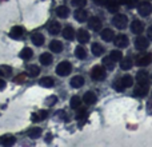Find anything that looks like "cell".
Here are the masks:
<instances>
[{"label":"cell","instance_id":"44dd1931","mask_svg":"<svg viewBox=\"0 0 152 147\" xmlns=\"http://www.w3.org/2000/svg\"><path fill=\"white\" fill-rule=\"evenodd\" d=\"M15 142H16V139L12 135H4V137L0 138V145L1 146H12Z\"/></svg>","mask_w":152,"mask_h":147},{"label":"cell","instance_id":"f35d334b","mask_svg":"<svg viewBox=\"0 0 152 147\" xmlns=\"http://www.w3.org/2000/svg\"><path fill=\"white\" fill-rule=\"evenodd\" d=\"M11 71H12V68H11V67H7V66H1V67H0V75L10 76L11 75Z\"/></svg>","mask_w":152,"mask_h":147},{"label":"cell","instance_id":"60d3db41","mask_svg":"<svg viewBox=\"0 0 152 147\" xmlns=\"http://www.w3.org/2000/svg\"><path fill=\"white\" fill-rule=\"evenodd\" d=\"M72 5L74 7H77V8H81V7H84V5L87 4V0H72Z\"/></svg>","mask_w":152,"mask_h":147},{"label":"cell","instance_id":"3957f363","mask_svg":"<svg viewBox=\"0 0 152 147\" xmlns=\"http://www.w3.org/2000/svg\"><path fill=\"white\" fill-rule=\"evenodd\" d=\"M112 23L116 28L123 29V28H126L127 24H128V19H127L126 15H116L115 18L112 19Z\"/></svg>","mask_w":152,"mask_h":147},{"label":"cell","instance_id":"d6986e66","mask_svg":"<svg viewBox=\"0 0 152 147\" xmlns=\"http://www.w3.org/2000/svg\"><path fill=\"white\" fill-rule=\"evenodd\" d=\"M50 50L55 54H60L61 51H63V44H61V42H59V40H52V42L50 43Z\"/></svg>","mask_w":152,"mask_h":147},{"label":"cell","instance_id":"7bdbcfd3","mask_svg":"<svg viewBox=\"0 0 152 147\" xmlns=\"http://www.w3.org/2000/svg\"><path fill=\"white\" fill-rule=\"evenodd\" d=\"M56 100H58V98H56V96H51V98H48V99L45 100V103H47L48 106H52L53 103L56 102Z\"/></svg>","mask_w":152,"mask_h":147},{"label":"cell","instance_id":"4dcf8cb0","mask_svg":"<svg viewBox=\"0 0 152 147\" xmlns=\"http://www.w3.org/2000/svg\"><path fill=\"white\" fill-rule=\"evenodd\" d=\"M91 51H92V54H94L95 56H100V55H103V52H104V48H103L100 44H97V43H94V44H92Z\"/></svg>","mask_w":152,"mask_h":147},{"label":"cell","instance_id":"836d02e7","mask_svg":"<svg viewBox=\"0 0 152 147\" xmlns=\"http://www.w3.org/2000/svg\"><path fill=\"white\" fill-rule=\"evenodd\" d=\"M27 71H28V75L32 76V78H35V76L39 75L40 72V68L37 66H35V64H31V66L27 67Z\"/></svg>","mask_w":152,"mask_h":147},{"label":"cell","instance_id":"d4e9b609","mask_svg":"<svg viewBox=\"0 0 152 147\" xmlns=\"http://www.w3.org/2000/svg\"><path fill=\"white\" fill-rule=\"evenodd\" d=\"M40 86L42 87H47V88H51V87L55 86V82H53L52 78H48V76H45V78H42L40 79Z\"/></svg>","mask_w":152,"mask_h":147},{"label":"cell","instance_id":"1f68e13d","mask_svg":"<svg viewBox=\"0 0 152 147\" xmlns=\"http://www.w3.org/2000/svg\"><path fill=\"white\" fill-rule=\"evenodd\" d=\"M75 56H76L77 59H86V58H87V51L84 50L83 47L77 46V47L75 48Z\"/></svg>","mask_w":152,"mask_h":147},{"label":"cell","instance_id":"d590c367","mask_svg":"<svg viewBox=\"0 0 152 147\" xmlns=\"http://www.w3.org/2000/svg\"><path fill=\"white\" fill-rule=\"evenodd\" d=\"M131 67H132V60H131V58H124L123 60H121V63H120V68H121V70L127 71V70H129Z\"/></svg>","mask_w":152,"mask_h":147},{"label":"cell","instance_id":"5b68a950","mask_svg":"<svg viewBox=\"0 0 152 147\" xmlns=\"http://www.w3.org/2000/svg\"><path fill=\"white\" fill-rule=\"evenodd\" d=\"M115 44H116V47H119V48H126L127 46L129 44L128 36H126V35H123V34L115 36Z\"/></svg>","mask_w":152,"mask_h":147},{"label":"cell","instance_id":"e575fe53","mask_svg":"<svg viewBox=\"0 0 152 147\" xmlns=\"http://www.w3.org/2000/svg\"><path fill=\"white\" fill-rule=\"evenodd\" d=\"M110 58L112 62H119V60H121V58H123V54H121V51L113 50V51H111Z\"/></svg>","mask_w":152,"mask_h":147},{"label":"cell","instance_id":"bcb514c9","mask_svg":"<svg viewBox=\"0 0 152 147\" xmlns=\"http://www.w3.org/2000/svg\"><path fill=\"white\" fill-rule=\"evenodd\" d=\"M4 88H5V80L4 79H0V91H3Z\"/></svg>","mask_w":152,"mask_h":147},{"label":"cell","instance_id":"9c48e42d","mask_svg":"<svg viewBox=\"0 0 152 147\" xmlns=\"http://www.w3.org/2000/svg\"><path fill=\"white\" fill-rule=\"evenodd\" d=\"M74 16L79 23H83V21H86L87 19H88V13H87V11L83 10V8H77V10L75 11Z\"/></svg>","mask_w":152,"mask_h":147},{"label":"cell","instance_id":"484cf974","mask_svg":"<svg viewBox=\"0 0 152 147\" xmlns=\"http://www.w3.org/2000/svg\"><path fill=\"white\" fill-rule=\"evenodd\" d=\"M32 56H34V52H32L31 48L26 47V48H23V51H20V58L23 60H29Z\"/></svg>","mask_w":152,"mask_h":147},{"label":"cell","instance_id":"7c38bea8","mask_svg":"<svg viewBox=\"0 0 152 147\" xmlns=\"http://www.w3.org/2000/svg\"><path fill=\"white\" fill-rule=\"evenodd\" d=\"M143 29H144V24H143L140 20H134L131 23V31L134 32V34L140 35L143 32Z\"/></svg>","mask_w":152,"mask_h":147},{"label":"cell","instance_id":"6da1fadb","mask_svg":"<svg viewBox=\"0 0 152 147\" xmlns=\"http://www.w3.org/2000/svg\"><path fill=\"white\" fill-rule=\"evenodd\" d=\"M105 76H107V72H105V67L104 66H95L91 71V78L96 82L104 80Z\"/></svg>","mask_w":152,"mask_h":147},{"label":"cell","instance_id":"ba28073f","mask_svg":"<svg viewBox=\"0 0 152 147\" xmlns=\"http://www.w3.org/2000/svg\"><path fill=\"white\" fill-rule=\"evenodd\" d=\"M152 62V56L150 55V54H145V55H142V56H137L136 59V64L140 67H145L148 66Z\"/></svg>","mask_w":152,"mask_h":147},{"label":"cell","instance_id":"277c9868","mask_svg":"<svg viewBox=\"0 0 152 147\" xmlns=\"http://www.w3.org/2000/svg\"><path fill=\"white\" fill-rule=\"evenodd\" d=\"M88 28L92 29V31H95V32L100 31V29H102V20H100V18H97V16H92V18H89Z\"/></svg>","mask_w":152,"mask_h":147},{"label":"cell","instance_id":"9a60e30c","mask_svg":"<svg viewBox=\"0 0 152 147\" xmlns=\"http://www.w3.org/2000/svg\"><path fill=\"white\" fill-rule=\"evenodd\" d=\"M31 40L36 47H40V46L44 44V36H43L40 32H34L32 36H31Z\"/></svg>","mask_w":152,"mask_h":147},{"label":"cell","instance_id":"e0dca14e","mask_svg":"<svg viewBox=\"0 0 152 147\" xmlns=\"http://www.w3.org/2000/svg\"><path fill=\"white\" fill-rule=\"evenodd\" d=\"M23 35H24V28L23 27H19V26H15L10 32V36L13 37V39H20Z\"/></svg>","mask_w":152,"mask_h":147},{"label":"cell","instance_id":"f546056e","mask_svg":"<svg viewBox=\"0 0 152 147\" xmlns=\"http://www.w3.org/2000/svg\"><path fill=\"white\" fill-rule=\"evenodd\" d=\"M40 135H42V129H39V127H32L28 131V137L32 139H37Z\"/></svg>","mask_w":152,"mask_h":147},{"label":"cell","instance_id":"8fae6325","mask_svg":"<svg viewBox=\"0 0 152 147\" xmlns=\"http://www.w3.org/2000/svg\"><path fill=\"white\" fill-rule=\"evenodd\" d=\"M83 100H84V103H86V104H88V106L95 104V103H96V100H97L96 94H95V92H92V91H87L86 94H84Z\"/></svg>","mask_w":152,"mask_h":147},{"label":"cell","instance_id":"ab89813d","mask_svg":"<svg viewBox=\"0 0 152 147\" xmlns=\"http://www.w3.org/2000/svg\"><path fill=\"white\" fill-rule=\"evenodd\" d=\"M113 88H115L116 91L121 92V91H124V90H126V87H124L123 84H121V82H120V80H119V79H118V80H116L115 83H113Z\"/></svg>","mask_w":152,"mask_h":147},{"label":"cell","instance_id":"7402d4cb","mask_svg":"<svg viewBox=\"0 0 152 147\" xmlns=\"http://www.w3.org/2000/svg\"><path fill=\"white\" fill-rule=\"evenodd\" d=\"M84 84V78L80 75H76L74 78L71 79V86L74 87V88H80V87H83Z\"/></svg>","mask_w":152,"mask_h":147},{"label":"cell","instance_id":"30bf717a","mask_svg":"<svg viewBox=\"0 0 152 147\" xmlns=\"http://www.w3.org/2000/svg\"><path fill=\"white\" fill-rule=\"evenodd\" d=\"M102 39L104 40V42H107V43L112 42V40L115 39V32H113V29H111V28H104V29L102 31Z\"/></svg>","mask_w":152,"mask_h":147},{"label":"cell","instance_id":"ee69618b","mask_svg":"<svg viewBox=\"0 0 152 147\" xmlns=\"http://www.w3.org/2000/svg\"><path fill=\"white\" fill-rule=\"evenodd\" d=\"M56 115H59V118L60 119H64V121H66V112H64V111H58V112H56Z\"/></svg>","mask_w":152,"mask_h":147},{"label":"cell","instance_id":"52a82bcc","mask_svg":"<svg viewBox=\"0 0 152 147\" xmlns=\"http://www.w3.org/2000/svg\"><path fill=\"white\" fill-rule=\"evenodd\" d=\"M148 46H150V42L144 36H137L136 40H135V47L137 50H145V48H148Z\"/></svg>","mask_w":152,"mask_h":147},{"label":"cell","instance_id":"ac0fdd59","mask_svg":"<svg viewBox=\"0 0 152 147\" xmlns=\"http://www.w3.org/2000/svg\"><path fill=\"white\" fill-rule=\"evenodd\" d=\"M147 91H148V86H147V84H139L137 87H135L134 94L136 95V96L143 98V96H145V95H147Z\"/></svg>","mask_w":152,"mask_h":147},{"label":"cell","instance_id":"8d00e7d4","mask_svg":"<svg viewBox=\"0 0 152 147\" xmlns=\"http://www.w3.org/2000/svg\"><path fill=\"white\" fill-rule=\"evenodd\" d=\"M69 104H71V107L72 108H79L80 107V104H81V99L79 96H72L71 98V102H69Z\"/></svg>","mask_w":152,"mask_h":147},{"label":"cell","instance_id":"5bb4252c","mask_svg":"<svg viewBox=\"0 0 152 147\" xmlns=\"http://www.w3.org/2000/svg\"><path fill=\"white\" fill-rule=\"evenodd\" d=\"M76 37H77V40L80 43H88L89 42V34L87 29L80 28L77 31V34H76Z\"/></svg>","mask_w":152,"mask_h":147},{"label":"cell","instance_id":"4fadbf2b","mask_svg":"<svg viewBox=\"0 0 152 147\" xmlns=\"http://www.w3.org/2000/svg\"><path fill=\"white\" fill-rule=\"evenodd\" d=\"M136 80L139 84H147L148 86V72L144 70H140L136 74Z\"/></svg>","mask_w":152,"mask_h":147},{"label":"cell","instance_id":"f1b7e54d","mask_svg":"<svg viewBox=\"0 0 152 147\" xmlns=\"http://www.w3.org/2000/svg\"><path fill=\"white\" fill-rule=\"evenodd\" d=\"M107 10L110 11V12H112V13L118 12V10H119L118 0H111V1H107Z\"/></svg>","mask_w":152,"mask_h":147},{"label":"cell","instance_id":"74e56055","mask_svg":"<svg viewBox=\"0 0 152 147\" xmlns=\"http://www.w3.org/2000/svg\"><path fill=\"white\" fill-rule=\"evenodd\" d=\"M103 66H104L107 70H113L115 64H113V62L111 60V58L108 56V58H104V59H103Z\"/></svg>","mask_w":152,"mask_h":147},{"label":"cell","instance_id":"7a4b0ae2","mask_svg":"<svg viewBox=\"0 0 152 147\" xmlns=\"http://www.w3.org/2000/svg\"><path fill=\"white\" fill-rule=\"evenodd\" d=\"M71 71H72V66H71V63L67 60L61 62V63L58 64V67H56V74H58L59 76H67L71 74Z\"/></svg>","mask_w":152,"mask_h":147},{"label":"cell","instance_id":"b9f144b4","mask_svg":"<svg viewBox=\"0 0 152 147\" xmlns=\"http://www.w3.org/2000/svg\"><path fill=\"white\" fill-rule=\"evenodd\" d=\"M119 4H126V5H129V7H132V5H135L137 3V0H118Z\"/></svg>","mask_w":152,"mask_h":147},{"label":"cell","instance_id":"ffe728a7","mask_svg":"<svg viewBox=\"0 0 152 147\" xmlns=\"http://www.w3.org/2000/svg\"><path fill=\"white\" fill-rule=\"evenodd\" d=\"M39 60H40V63H42L43 66H50V64L53 62V58H52V55H51V54L44 52V54H42V55H40Z\"/></svg>","mask_w":152,"mask_h":147},{"label":"cell","instance_id":"83f0119b","mask_svg":"<svg viewBox=\"0 0 152 147\" xmlns=\"http://www.w3.org/2000/svg\"><path fill=\"white\" fill-rule=\"evenodd\" d=\"M76 119H77L80 123H83V122L86 121V119H87V110H86V108H81V107L77 108V112H76Z\"/></svg>","mask_w":152,"mask_h":147},{"label":"cell","instance_id":"4316f807","mask_svg":"<svg viewBox=\"0 0 152 147\" xmlns=\"http://www.w3.org/2000/svg\"><path fill=\"white\" fill-rule=\"evenodd\" d=\"M119 80L121 82V84H123L126 88H128V87H132V84H134V79H132L131 75H124L121 79H119Z\"/></svg>","mask_w":152,"mask_h":147},{"label":"cell","instance_id":"7dc6e473","mask_svg":"<svg viewBox=\"0 0 152 147\" xmlns=\"http://www.w3.org/2000/svg\"><path fill=\"white\" fill-rule=\"evenodd\" d=\"M147 34H148V37L152 40V26H150V28L147 29Z\"/></svg>","mask_w":152,"mask_h":147},{"label":"cell","instance_id":"cb8c5ba5","mask_svg":"<svg viewBox=\"0 0 152 147\" xmlns=\"http://www.w3.org/2000/svg\"><path fill=\"white\" fill-rule=\"evenodd\" d=\"M56 15L61 19H66L67 16L69 15V10L66 7V5H60V7L56 8Z\"/></svg>","mask_w":152,"mask_h":147},{"label":"cell","instance_id":"f6af8a7d","mask_svg":"<svg viewBox=\"0 0 152 147\" xmlns=\"http://www.w3.org/2000/svg\"><path fill=\"white\" fill-rule=\"evenodd\" d=\"M96 4H99V5H104V4H107V1L108 0H94Z\"/></svg>","mask_w":152,"mask_h":147},{"label":"cell","instance_id":"603a6c76","mask_svg":"<svg viewBox=\"0 0 152 147\" xmlns=\"http://www.w3.org/2000/svg\"><path fill=\"white\" fill-rule=\"evenodd\" d=\"M63 37L67 40H72L75 37V29L72 28L71 26H67L66 28L63 29Z\"/></svg>","mask_w":152,"mask_h":147},{"label":"cell","instance_id":"8992f818","mask_svg":"<svg viewBox=\"0 0 152 147\" xmlns=\"http://www.w3.org/2000/svg\"><path fill=\"white\" fill-rule=\"evenodd\" d=\"M137 11H139V13L142 16H148L150 13L152 12V7H151V3L148 1H143L139 4V8H137Z\"/></svg>","mask_w":152,"mask_h":147},{"label":"cell","instance_id":"d6a6232c","mask_svg":"<svg viewBox=\"0 0 152 147\" xmlns=\"http://www.w3.org/2000/svg\"><path fill=\"white\" fill-rule=\"evenodd\" d=\"M47 115H48L47 111H40V112H37V114H32V121L34 122L44 121V119L47 118Z\"/></svg>","mask_w":152,"mask_h":147},{"label":"cell","instance_id":"2e32d148","mask_svg":"<svg viewBox=\"0 0 152 147\" xmlns=\"http://www.w3.org/2000/svg\"><path fill=\"white\" fill-rule=\"evenodd\" d=\"M60 29H61V26L58 23L56 20L51 21L50 24H48V32H50L51 35H58L60 34Z\"/></svg>","mask_w":152,"mask_h":147}]
</instances>
